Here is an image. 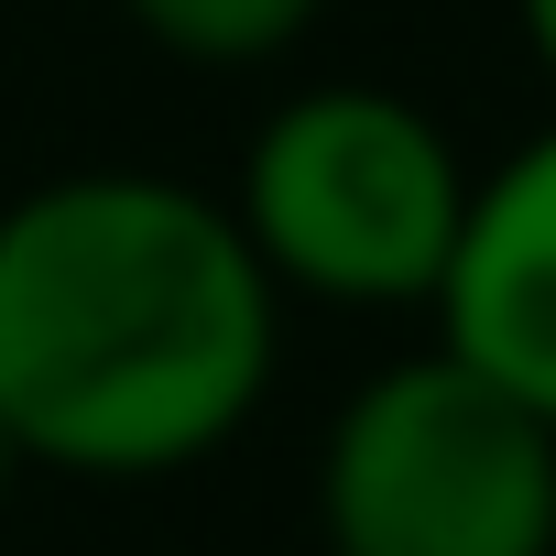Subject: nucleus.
<instances>
[{
	"instance_id": "6",
	"label": "nucleus",
	"mask_w": 556,
	"mask_h": 556,
	"mask_svg": "<svg viewBox=\"0 0 556 556\" xmlns=\"http://www.w3.org/2000/svg\"><path fill=\"white\" fill-rule=\"evenodd\" d=\"M513 23H523V45H534V66L556 77V0H513Z\"/></svg>"
},
{
	"instance_id": "5",
	"label": "nucleus",
	"mask_w": 556,
	"mask_h": 556,
	"mask_svg": "<svg viewBox=\"0 0 556 556\" xmlns=\"http://www.w3.org/2000/svg\"><path fill=\"white\" fill-rule=\"evenodd\" d=\"M121 12L175 66H273V55H295L317 34L328 0H121Z\"/></svg>"
},
{
	"instance_id": "7",
	"label": "nucleus",
	"mask_w": 556,
	"mask_h": 556,
	"mask_svg": "<svg viewBox=\"0 0 556 556\" xmlns=\"http://www.w3.org/2000/svg\"><path fill=\"white\" fill-rule=\"evenodd\" d=\"M23 480H34V458H23V437H12V426H0V513H12V491H23Z\"/></svg>"
},
{
	"instance_id": "4",
	"label": "nucleus",
	"mask_w": 556,
	"mask_h": 556,
	"mask_svg": "<svg viewBox=\"0 0 556 556\" xmlns=\"http://www.w3.org/2000/svg\"><path fill=\"white\" fill-rule=\"evenodd\" d=\"M437 339L556 426V121L469 175V218L437 285Z\"/></svg>"
},
{
	"instance_id": "2",
	"label": "nucleus",
	"mask_w": 556,
	"mask_h": 556,
	"mask_svg": "<svg viewBox=\"0 0 556 556\" xmlns=\"http://www.w3.org/2000/svg\"><path fill=\"white\" fill-rule=\"evenodd\" d=\"M229 218L285 295L361 306V317L437 306L469 218V153L404 88H361V77L295 88L262 110Z\"/></svg>"
},
{
	"instance_id": "1",
	"label": "nucleus",
	"mask_w": 556,
	"mask_h": 556,
	"mask_svg": "<svg viewBox=\"0 0 556 556\" xmlns=\"http://www.w3.org/2000/svg\"><path fill=\"white\" fill-rule=\"evenodd\" d=\"M285 361V285L229 197L88 164L0 207V426L66 480L218 458Z\"/></svg>"
},
{
	"instance_id": "3",
	"label": "nucleus",
	"mask_w": 556,
	"mask_h": 556,
	"mask_svg": "<svg viewBox=\"0 0 556 556\" xmlns=\"http://www.w3.org/2000/svg\"><path fill=\"white\" fill-rule=\"evenodd\" d=\"M328 556H556V426L447 339L382 361L317 447Z\"/></svg>"
}]
</instances>
